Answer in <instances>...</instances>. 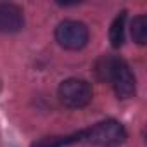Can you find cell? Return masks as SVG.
Listing matches in <instances>:
<instances>
[{
    "mask_svg": "<svg viewBox=\"0 0 147 147\" xmlns=\"http://www.w3.org/2000/svg\"><path fill=\"white\" fill-rule=\"evenodd\" d=\"M57 94H59L61 102L71 109H80V107L88 106L92 102V97H94L92 85L85 80H80V78L64 80L59 85Z\"/></svg>",
    "mask_w": 147,
    "mask_h": 147,
    "instance_id": "2",
    "label": "cell"
},
{
    "mask_svg": "<svg viewBox=\"0 0 147 147\" xmlns=\"http://www.w3.org/2000/svg\"><path fill=\"white\" fill-rule=\"evenodd\" d=\"M125 138H126V130L116 119H104L80 131V142L95 145H118L125 142Z\"/></svg>",
    "mask_w": 147,
    "mask_h": 147,
    "instance_id": "1",
    "label": "cell"
},
{
    "mask_svg": "<svg viewBox=\"0 0 147 147\" xmlns=\"http://www.w3.org/2000/svg\"><path fill=\"white\" fill-rule=\"evenodd\" d=\"M24 26V12L19 5L4 2L0 4V33H18Z\"/></svg>",
    "mask_w": 147,
    "mask_h": 147,
    "instance_id": "4",
    "label": "cell"
},
{
    "mask_svg": "<svg viewBox=\"0 0 147 147\" xmlns=\"http://www.w3.org/2000/svg\"><path fill=\"white\" fill-rule=\"evenodd\" d=\"M111 87L114 88V92H116V95L119 99H130V97L135 95V88H137L135 75H133V71L130 69L128 62H125L119 67V71L116 73V76L111 82Z\"/></svg>",
    "mask_w": 147,
    "mask_h": 147,
    "instance_id": "5",
    "label": "cell"
},
{
    "mask_svg": "<svg viewBox=\"0 0 147 147\" xmlns=\"http://www.w3.org/2000/svg\"><path fill=\"white\" fill-rule=\"evenodd\" d=\"M55 40L66 50H80L88 42V28L75 19H66L55 28Z\"/></svg>",
    "mask_w": 147,
    "mask_h": 147,
    "instance_id": "3",
    "label": "cell"
},
{
    "mask_svg": "<svg viewBox=\"0 0 147 147\" xmlns=\"http://www.w3.org/2000/svg\"><path fill=\"white\" fill-rule=\"evenodd\" d=\"M80 142V131L73 135H52V137H43L36 142L31 144V147H64L69 144Z\"/></svg>",
    "mask_w": 147,
    "mask_h": 147,
    "instance_id": "8",
    "label": "cell"
},
{
    "mask_svg": "<svg viewBox=\"0 0 147 147\" xmlns=\"http://www.w3.org/2000/svg\"><path fill=\"white\" fill-rule=\"evenodd\" d=\"M126 61L118 57V55H100L95 62V76L104 82V83H109L113 82V78L116 76V73L119 71V67L125 64Z\"/></svg>",
    "mask_w": 147,
    "mask_h": 147,
    "instance_id": "6",
    "label": "cell"
},
{
    "mask_svg": "<svg viewBox=\"0 0 147 147\" xmlns=\"http://www.w3.org/2000/svg\"><path fill=\"white\" fill-rule=\"evenodd\" d=\"M125 24H126V11H121L114 18L109 30V42L114 49H119L125 43Z\"/></svg>",
    "mask_w": 147,
    "mask_h": 147,
    "instance_id": "7",
    "label": "cell"
},
{
    "mask_svg": "<svg viewBox=\"0 0 147 147\" xmlns=\"http://www.w3.org/2000/svg\"><path fill=\"white\" fill-rule=\"evenodd\" d=\"M131 36H133V42H137L138 45H145V40H147V18L144 14L133 18V21H131Z\"/></svg>",
    "mask_w": 147,
    "mask_h": 147,
    "instance_id": "9",
    "label": "cell"
}]
</instances>
